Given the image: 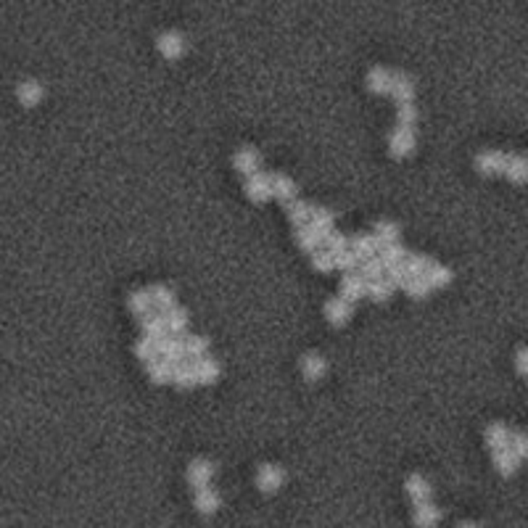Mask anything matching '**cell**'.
Returning <instances> with one entry per match:
<instances>
[{
	"instance_id": "6da1fadb",
	"label": "cell",
	"mask_w": 528,
	"mask_h": 528,
	"mask_svg": "<svg viewBox=\"0 0 528 528\" xmlns=\"http://www.w3.org/2000/svg\"><path fill=\"white\" fill-rule=\"evenodd\" d=\"M243 190H246L249 201H253V204H267V201L272 198V190H270V175H264L262 169L253 172V175H246V185H243Z\"/></svg>"
},
{
	"instance_id": "7a4b0ae2",
	"label": "cell",
	"mask_w": 528,
	"mask_h": 528,
	"mask_svg": "<svg viewBox=\"0 0 528 528\" xmlns=\"http://www.w3.org/2000/svg\"><path fill=\"white\" fill-rule=\"evenodd\" d=\"M156 48H159V53L164 55L166 61H180L185 55V37L180 32H175V29H169V32L159 34Z\"/></svg>"
},
{
	"instance_id": "3957f363",
	"label": "cell",
	"mask_w": 528,
	"mask_h": 528,
	"mask_svg": "<svg viewBox=\"0 0 528 528\" xmlns=\"http://www.w3.org/2000/svg\"><path fill=\"white\" fill-rule=\"evenodd\" d=\"M415 145H418V140H415V130L396 127V130L391 132V138H388V151H391L394 159H407V156L415 151Z\"/></svg>"
},
{
	"instance_id": "277c9868",
	"label": "cell",
	"mask_w": 528,
	"mask_h": 528,
	"mask_svg": "<svg viewBox=\"0 0 528 528\" xmlns=\"http://www.w3.org/2000/svg\"><path fill=\"white\" fill-rule=\"evenodd\" d=\"M505 164H507V154L496 151V148L481 151V154L475 156V169H478L481 175H486V177L502 175V172H505Z\"/></svg>"
},
{
	"instance_id": "5b68a950",
	"label": "cell",
	"mask_w": 528,
	"mask_h": 528,
	"mask_svg": "<svg viewBox=\"0 0 528 528\" xmlns=\"http://www.w3.org/2000/svg\"><path fill=\"white\" fill-rule=\"evenodd\" d=\"M388 95L399 103H415V79L399 72V74H391V88H388Z\"/></svg>"
},
{
	"instance_id": "8992f818",
	"label": "cell",
	"mask_w": 528,
	"mask_h": 528,
	"mask_svg": "<svg viewBox=\"0 0 528 528\" xmlns=\"http://www.w3.org/2000/svg\"><path fill=\"white\" fill-rule=\"evenodd\" d=\"M352 315H354V307L349 301H343L341 296H333L325 301V317H328V322L333 328H343V325L352 319Z\"/></svg>"
},
{
	"instance_id": "52a82bcc",
	"label": "cell",
	"mask_w": 528,
	"mask_h": 528,
	"mask_svg": "<svg viewBox=\"0 0 528 528\" xmlns=\"http://www.w3.org/2000/svg\"><path fill=\"white\" fill-rule=\"evenodd\" d=\"M259 166H262V154L253 145H246L232 156V169L241 175H253V172H259Z\"/></svg>"
},
{
	"instance_id": "ba28073f",
	"label": "cell",
	"mask_w": 528,
	"mask_h": 528,
	"mask_svg": "<svg viewBox=\"0 0 528 528\" xmlns=\"http://www.w3.org/2000/svg\"><path fill=\"white\" fill-rule=\"evenodd\" d=\"M270 190H272V196H275L277 201H283V204H288V201H293V198L298 196L296 180H291V177L283 175V172L270 175Z\"/></svg>"
},
{
	"instance_id": "9c48e42d",
	"label": "cell",
	"mask_w": 528,
	"mask_h": 528,
	"mask_svg": "<svg viewBox=\"0 0 528 528\" xmlns=\"http://www.w3.org/2000/svg\"><path fill=\"white\" fill-rule=\"evenodd\" d=\"M193 370H196L198 385L217 383V381H220V375H222V367H220V362H217L214 357H201V359H196V362H193Z\"/></svg>"
},
{
	"instance_id": "30bf717a",
	"label": "cell",
	"mask_w": 528,
	"mask_h": 528,
	"mask_svg": "<svg viewBox=\"0 0 528 528\" xmlns=\"http://www.w3.org/2000/svg\"><path fill=\"white\" fill-rule=\"evenodd\" d=\"M43 95L45 90L37 79H24V82H19V88H16V100L22 103L24 109H34L43 100Z\"/></svg>"
},
{
	"instance_id": "8fae6325",
	"label": "cell",
	"mask_w": 528,
	"mask_h": 528,
	"mask_svg": "<svg viewBox=\"0 0 528 528\" xmlns=\"http://www.w3.org/2000/svg\"><path fill=\"white\" fill-rule=\"evenodd\" d=\"M364 291H367V283H364L362 277L354 275V272H346L341 280V288H338V296H341L343 301L354 304V301H359V298L364 296Z\"/></svg>"
},
{
	"instance_id": "7c38bea8",
	"label": "cell",
	"mask_w": 528,
	"mask_h": 528,
	"mask_svg": "<svg viewBox=\"0 0 528 528\" xmlns=\"http://www.w3.org/2000/svg\"><path fill=\"white\" fill-rule=\"evenodd\" d=\"M349 251H352L359 262H364V259L375 256V251H378V243H375L373 232H357L354 238H349Z\"/></svg>"
},
{
	"instance_id": "4fadbf2b",
	"label": "cell",
	"mask_w": 528,
	"mask_h": 528,
	"mask_svg": "<svg viewBox=\"0 0 528 528\" xmlns=\"http://www.w3.org/2000/svg\"><path fill=\"white\" fill-rule=\"evenodd\" d=\"M148 293H151V304H154V309H159L161 315H164V312H169L172 307H177L175 288L164 286V283H156V286H151V288H148Z\"/></svg>"
},
{
	"instance_id": "5bb4252c",
	"label": "cell",
	"mask_w": 528,
	"mask_h": 528,
	"mask_svg": "<svg viewBox=\"0 0 528 528\" xmlns=\"http://www.w3.org/2000/svg\"><path fill=\"white\" fill-rule=\"evenodd\" d=\"M140 333H143V338H148V341L154 343L161 341L166 333H169L164 315H145V317H140Z\"/></svg>"
},
{
	"instance_id": "9a60e30c",
	"label": "cell",
	"mask_w": 528,
	"mask_h": 528,
	"mask_svg": "<svg viewBox=\"0 0 528 528\" xmlns=\"http://www.w3.org/2000/svg\"><path fill=\"white\" fill-rule=\"evenodd\" d=\"M156 352L161 354V359H166L169 364H177L185 359V349H183V338L180 336H175V338L164 336L161 341L156 343Z\"/></svg>"
},
{
	"instance_id": "2e32d148",
	"label": "cell",
	"mask_w": 528,
	"mask_h": 528,
	"mask_svg": "<svg viewBox=\"0 0 528 528\" xmlns=\"http://www.w3.org/2000/svg\"><path fill=\"white\" fill-rule=\"evenodd\" d=\"M391 74H394V72H388L385 66H373V69L367 72V90H370L373 95H388Z\"/></svg>"
},
{
	"instance_id": "e0dca14e",
	"label": "cell",
	"mask_w": 528,
	"mask_h": 528,
	"mask_svg": "<svg viewBox=\"0 0 528 528\" xmlns=\"http://www.w3.org/2000/svg\"><path fill=\"white\" fill-rule=\"evenodd\" d=\"M301 373H304V378L307 381H319V378H325V373H328V362H325V357H319V354L309 352L304 354V359H301Z\"/></svg>"
},
{
	"instance_id": "ac0fdd59",
	"label": "cell",
	"mask_w": 528,
	"mask_h": 528,
	"mask_svg": "<svg viewBox=\"0 0 528 528\" xmlns=\"http://www.w3.org/2000/svg\"><path fill=\"white\" fill-rule=\"evenodd\" d=\"M293 241H296V246L301 249V251H307V253H315L319 246H322V238H319V232L315 230V227H309V225L293 227Z\"/></svg>"
},
{
	"instance_id": "d6986e66",
	"label": "cell",
	"mask_w": 528,
	"mask_h": 528,
	"mask_svg": "<svg viewBox=\"0 0 528 528\" xmlns=\"http://www.w3.org/2000/svg\"><path fill=\"white\" fill-rule=\"evenodd\" d=\"M333 222H336V217H333V211L325 209V206H309V227H315V230L319 232V238L325 235V232L333 230Z\"/></svg>"
},
{
	"instance_id": "ffe728a7",
	"label": "cell",
	"mask_w": 528,
	"mask_h": 528,
	"mask_svg": "<svg viewBox=\"0 0 528 528\" xmlns=\"http://www.w3.org/2000/svg\"><path fill=\"white\" fill-rule=\"evenodd\" d=\"M502 175H505L510 183H515V185H523V183L528 180V161L520 154L507 156V164H505V172H502Z\"/></svg>"
},
{
	"instance_id": "44dd1931",
	"label": "cell",
	"mask_w": 528,
	"mask_h": 528,
	"mask_svg": "<svg viewBox=\"0 0 528 528\" xmlns=\"http://www.w3.org/2000/svg\"><path fill=\"white\" fill-rule=\"evenodd\" d=\"M373 238H375V243H378V249H381V246H385V243H399L402 230H399V225H396V222L381 220V222H375Z\"/></svg>"
},
{
	"instance_id": "7402d4cb",
	"label": "cell",
	"mask_w": 528,
	"mask_h": 528,
	"mask_svg": "<svg viewBox=\"0 0 528 528\" xmlns=\"http://www.w3.org/2000/svg\"><path fill=\"white\" fill-rule=\"evenodd\" d=\"M172 383L177 385V388H183V391H193L198 385L196 381V370H193V364L187 362H177L175 370H172Z\"/></svg>"
},
{
	"instance_id": "603a6c76",
	"label": "cell",
	"mask_w": 528,
	"mask_h": 528,
	"mask_svg": "<svg viewBox=\"0 0 528 528\" xmlns=\"http://www.w3.org/2000/svg\"><path fill=\"white\" fill-rule=\"evenodd\" d=\"M172 370H175V364H169L166 359H154V362L145 364V375H148V381L156 385H164L172 381Z\"/></svg>"
},
{
	"instance_id": "cb8c5ba5",
	"label": "cell",
	"mask_w": 528,
	"mask_h": 528,
	"mask_svg": "<svg viewBox=\"0 0 528 528\" xmlns=\"http://www.w3.org/2000/svg\"><path fill=\"white\" fill-rule=\"evenodd\" d=\"M127 309H130L135 317H145V315H151L154 304H151V293H148V288L132 291L130 298H127Z\"/></svg>"
},
{
	"instance_id": "d4e9b609",
	"label": "cell",
	"mask_w": 528,
	"mask_h": 528,
	"mask_svg": "<svg viewBox=\"0 0 528 528\" xmlns=\"http://www.w3.org/2000/svg\"><path fill=\"white\" fill-rule=\"evenodd\" d=\"M256 484L262 491H275L277 486L283 484V470L277 465H262L259 475H256Z\"/></svg>"
},
{
	"instance_id": "484cf974",
	"label": "cell",
	"mask_w": 528,
	"mask_h": 528,
	"mask_svg": "<svg viewBox=\"0 0 528 528\" xmlns=\"http://www.w3.org/2000/svg\"><path fill=\"white\" fill-rule=\"evenodd\" d=\"M214 475V465L209 460H196L187 468V481L193 486H206Z\"/></svg>"
},
{
	"instance_id": "4316f807",
	"label": "cell",
	"mask_w": 528,
	"mask_h": 528,
	"mask_svg": "<svg viewBox=\"0 0 528 528\" xmlns=\"http://www.w3.org/2000/svg\"><path fill=\"white\" fill-rule=\"evenodd\" d=\"M164 322H166V330H172L175 336H185L190 317H187V312L183 307H172L169 312H164Z\"/></svg>"
},
{
	"instance_id": "83f0119b",
	"label": "cell",
	"mask_w": 528,
	"mask_h": 528,
	"mask_svg": "<svg viewBox=\"0 0 528 528\" xmlns=\"http://www.w3.org/2000/svg\"><path fill=\"white\" fill-rule=\"evenodd\" d=\"M396 288L385 280V277H378V280H373V283H367V291H364V296H370L375 301V304H385V301H391V296H394Z\"/></svg>"
},
{
	"instance_id": "f1b7e54d",
	"label": "cell",
	"mask_w": 528,
	"mask_h": 528,
	"mask_svg": "<svg viewBox=\"0 0 528 528\" xmlns=\"http://www.w3.org/2000/svg\"><path fill=\"white\" fill-rule=\"evenodd\" d=\"M425 280H428L430 288H447L451 286V280H454V272H451L447 264H433L428 272H425Z\"/></svg>"
},
{
	"instance_id": "f546056e",
	"label": "cell",
	"mask_w": 528,
	"mask_h": 528,
	"mask_svg": "<svg viewBox=\"0 0 528 528\" xmlns=\"http://www.w3.org/2000/svg\"><path fill=\"white\" fill-rule=\"evenodd\" d=\"M404 293H407L409 298H415V301H423V298H428L430 296V291L433 288L428 286V280L423 275H409L407 277V283H404Z\"/></svg>"
},
{
	"instance_id": "4dcf8cb0",
	"label": "cell",
	"mask_w": 528,
	"mask_h": 528,
	"mask_svg": "<svg viewBox=\"0 0 528 528\" xmlns=\"http://www.w3.org/2000/svg\"><path fill=\"white\" fill-rule=\"evenodd\" d=\"M433 259H430L428 253H418V251H407V256H404V267H407L409 275H425L430 267H433Z\"/></svg>"
},
{
	"instance_id": "1f68e13d",
	"label": "cell",
	"mask_w": 528,
	"mask_h": 528,
	"mask_svg": "<svg viewBox=\"0 0 528 528\" xmlns=\"http://www.w3.org/2000/svg\"><path fill=\"white\" fill-rule=\"evenodd\" d=\"M486 444H489V449L496 451L502 449V447H507V439H510V430H507L505 423H491L489 428H486Z\"/></svg>"
},
{
	"instance_id": "d6a6232c",
	"label": "cell",
	"mask_w": 528,
	"mask_h": 528,
	"mask_svg": "<svg viewBox=\"0 0 528 528\" xmlns=\"http://www.w3.org/2000/svg\"><path fill=\"white\" fill-rule=\"evenodd\" d=\"M494 465L499 468V473H502V475H513L517 470L520 460L513 454V449H510V447H502V449L494 451Z\"/></svg>"
},
{
	"instance_id": "836d02e7",
	"label": "cell",
	"mask_w": 528,
	"mask_h": 528,
	"mask_svg": "<svg viewBox=\"0 0 528 528\" xmlns=\"http://www.w3.org/2000/svg\"><path fill=\"white\" fill-rule=\"evenodd\" d=\"M286 214H288V220H291L293 227H301V225H307L309 222V204L307 201L293 198V201H288L286 204Z\"/></svg>"
},
{
	"instance_id": "e575fe53",
	"label": "cell",
	"mask_w": 528,
	"mask_h": 528,
	"mask_svg": "<svg viewBox=\"0 0 528 528\" xmlns=\"http://www.w3.org/2000/svg\"><path fill=\"white\" fill-rule=\"evenodd\" d=\"M183 349H185V357L201 359V357H206V352H209V338H204V336H185L183 338Z\"/></svg>"
},
{
	"instance_id": "d590c367",
	"label": "cell",
	"mask_w": 528,
	"mask_h": 528,
	"mask_svg": "<svg viewBox=\"0 0 528 528\" xmlns=\"http://www.w3.org/2000/svg\"><path fill=\"white\" fill-rule=\"evenodd\" d=\"M418 106L415 103H399L396 106V127H404V130H415L418 124Z\"/></svg>"
},
{
	"instance_id": "8d00e7d4",
	"label": "cell",
	"mask_w": 528,
	"mask_h": 528,
	"mask_svg": "<svg viewBox=\"0 0 528 528\" xmlns=\"http://www.w3.org/2000/svg\"><path fill=\"white\" fill-rule=\"evenodd\" d=\"M381 251V262H383V267H391V264H399L404 262V256H407V249L402 246V243H385V246H381L378 249Z\"/></svg>"
},
{
	"instance_id": "74e56055",
	"label": "cell",
	"mask_w": 528,
	"mask_h": 528,
	"mask_svg": "<svg viewBox=\"0 0 528 528\" xmlns=\"http://www.w3.org/2000/svg\"><path fill=\"white\" fill-rule=\"evenodd\" d=\"M383 272H385V267L378 256H370V259L359 262V277H362L364 283H373L378 277H383Z\"/></svg>"
},
{
	"instance_id": "f35d334b",
	"label": "cell",
	"mask_w": 528,
	"mask_h": 528,
	"mask_svg": "<svg viewBox=\"0 0 528 528\" xmlns=\"http://www.w3.org/2000/svg\"><path fill=\"white\" fill-rule=\"evenodd\" d=\"M322 243H325V251H330V253H341L349 249V238H346L341 230L325 232V235H322Z\"/></svg>"
},
{
	"instance_id": "ab89813d",
	"label": "cell",
	"mask_w": 528,
	"mask_h": 528,
	"mask_svg": "<svg viewBox=\"0 0 528 528\" xmlns=\"http://www.w3.org/2000/svg\"><path fill=\"white\" fill-rule=\"evenodd\" d=\"M312 270L315 272H333L336 267H333V253L330 251H325V249H317V251L312 253Z\"/></svg>"
},
{
	"instance_id": "60d3db41",
	"label": "cell",
	"mask_w": 528,
	"mask_h": 528,
	"mask_svg": "<svg viewBox=\"0 0 528 528\" xmlns=\"http://www.w3.org/2000/svg\"><path fill=\"white\" fill-rule=\"evenodd\" d=\"M132 352H135V357L140 359V362H154L156 357H159V352H156V343L148 341V338H140V341L132 346Z\"/></svg>"
},
{
	"instance_id": "b9f144b4",
	"label": "cell",
	"mask_w": 528,
	"mask_h": 528,
	"mask_svg": "<svg viewBox=\"0 0 528 528\" xmlns=\"http://www.w3.org/2000/svg\"><path fill=\"white\" fill-rule=\"evenodd\" d=\"M333 267L341 270V272H354V270L359 267V259L346 249V251H341V253H333Z\"/></svg>"
},
{
	"instance_id": "7bdbcfd3",
	"label": "cell",
	"mask_w": 528,
	"mask_h": 528,
	"mask_svg": "<svg viewBox=\"0 0 528 528\" xmlns=\"http://www.w3.org/2000/svg\"><path fill=\"white\" fill-rule=\"evenodd\" d=\"M385 272H388V283L394 288H402L404 283H407V277H409V272H407V267H404V262H399V264H391V267H385Z\"/></svg>"
},
{
	"instance_id": "ee69618b",
	"label": "cell",
	"mask_w": 528,
	"mask_h": 528,
	"mask_svg": "<svg viewBox=\"0 0 528 528\" xmlns=\"http://www.w3.org/2000/svg\"><path fill=\"white\" fill-rule=\"evenodd\" d=\"M407 489H409V494L415 496V502H425V499H428V494H430L428 481H423L420 475H412V478H409Z\"/></svg>"
},
{
	"instance_id": "f6af8a7d",
	"label": "cell",
	"mask_w": 528,
	"mask_h": 528,
	"mask_svg": "<svg viewBox=\"0 0 528 528\" xmlns=\"http://www.w3.org/2000/svg\"><path fill=\"white\" fill-rule=\"evenodd\" d=\"M507 447L513 449V454H515L517 460H523L528 454V441H526V436L520 433V430H513L510 433V439H507Z\"/></svg>"
},
{
	"instance_id": "bcb514c9",
	"label": "cell",
	"mask_w": 528,
	"mask_h": 528,
	"mask_svg": "<svg viewBox=\"0 0 528 528\" xmlns=\"http://www.w3.org/2000/svg\"><path fill=\"white\" fill-rule=\"evenodd\" d=\"M196 507L198 510H204V513H211V510H217L220 507V496L214 494V491H206V489H201L196 496Z\"/></svg>"
},
{
	"instance_id": "7dc6e473",
	"label": "cell",
	"mask_w": 528,
	"mask_h": 528,
	"mask_svg": "<svg viewBox=\"0 0 528 528\" xmlns=\"http://www.w3.org/2000/svg\"><path fill=\"white\" fill-rule=\"evenodd\" d=\"M436 515H439V513H436L433 507L423 505V507H420V510H418V523H420V526H423V528H430V526H433V523H436Z\"/></svg>"
},
{
	"instance_id": "c3c4849f",
	"label": "cell",
	"mask_w": 528,
	"mask_h": 528,
	"mask_svg": "<svg viewBox=\"0 0 528 528\" xmlns=\"http://www.w3.org/2000/svg\"><path fill=\"white\" fill-rule=\"evenodd\" d=\"M515 367H517V375L520 378H526V373H528V349H517V357H515Z\"/></svg>"
}]
</instances>
